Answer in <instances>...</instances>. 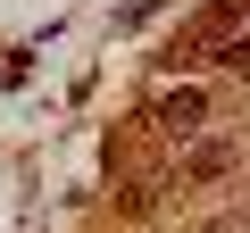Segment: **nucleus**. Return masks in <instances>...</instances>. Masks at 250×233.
<instances>
[{
  "instance_id": "nucleus-1",
  "label": "nucleus",
  "mask_w": 250,
  "mask_h": 233,
  "mask_svg": "<svg viewBox=\"0 0 250 233\" xmlns=\"http://www.w3.org/2000/svg\"><path fill=\"white\" fill-rule=\"evenodd\" d=\"M200 116H208L200 92H167V100H159V125H167V134H200Z\"/></svg>"
},
{
  "instance_id": "nucleus-2",
  "label": "nucleus",
  "mask_w": 250,
  "mask_h": 233,
  "mask_svg": "<svg viewBox=\"0 0 250 233\" xmlns=\"http://www.w3.org/2000/svg\"><path fill=\"white\" fill-rule=\"evenodd\" d=\"M233 167V142H200L192 158H184V175H225Z\"/></svg>"
}]
</instances>
